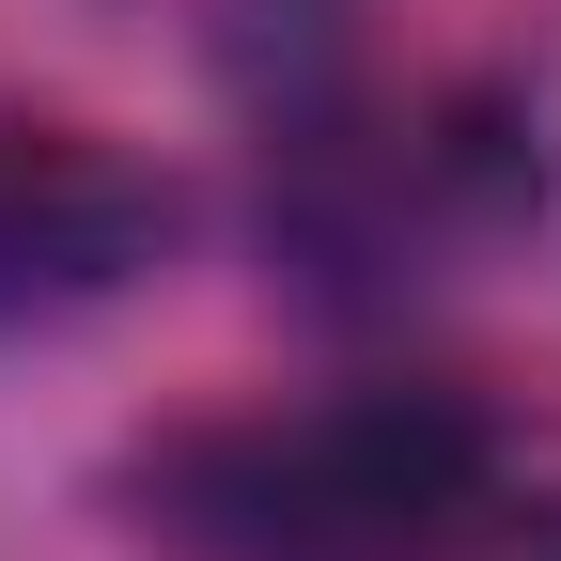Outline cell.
I'll list each match as a JSON object with an SVG mask.
<instances>
[{
  "mask_svg": "<svg viewBox=\"0 0 561 561\" xmlns=\"http://www.w3.org/2000/svg\"><path fill=\"white\" fill-rule=\"evenodd\" d=\"M172 561H468V530L500 515V437L468 390H328L265 421H203L140 468Z\"/></svg>",
  "mask_w": 561,
  "mask_h": 561,
  "instance_id": "obj_1",
  "label": "cell"
},
{
  "mask_svg": "<svg viewBox=\"0 0 561 561\" xmlns=\"http://www.w3.org/2000/svg\"><path fill=\"white\" fill-rule=\"evenodd\" d=\"M172 234H187V203H172L157 157H125L79 110H16L0 94V343L62 328V312H110Z\"/></svg>",
  "mask_w": 561,
  "mask_h": 561,
  "instance_id": "obj_2",
  "label": "cell"
},
{
  "mask_svg": "<svg viewBox=\"0 0 561 561\" xmlns=\"http://www.w3.org/2000/svg\"><path fill=\"white\" fill-rule=\"evenodd\" d=\"M500 561H561V500H530V515L500 530Z\"/></svg>",
  "mask_w": 561,
  "mask_h": 561,
  "instance_id": "obj_3",
  "label": "cell"
}]
</instances>
